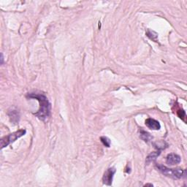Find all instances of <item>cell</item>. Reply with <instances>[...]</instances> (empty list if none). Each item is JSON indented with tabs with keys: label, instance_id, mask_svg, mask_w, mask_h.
Listing matches in <instances>:
<instances>
[{
	"label": "cell",
	"instance_id": "1",
	"mask_svg": "<svg viewBox=\"0 0 187 187\" xmlns=\"http://www.w3.org/2000/svg\"><path fill=\"white\" fill-rule=\"evenodd\" d=\"M28 97L29 98H33V99H36L40 102V109L36 113H35V116H37L42 121H45L48 119L50 115L51 104L45 96L40 94L32 93L29 94Z\"/></svg>",
	"mask_w": 187,
	"mask_h": 187
},
{
	"label": "cell",
	"instance_id": "2",
	"mask_svg": "<svg viewBox=\"0 0 187 187\" xmlns=\"http://www.w3.org/2000/svg\"><path fill=\"white\" fill-rule=\"evenodd\" d=\"M157 168L162 174L173 179H180L186 174V171L181 168L170 169L162 164H157Z\"/></svg>",
	"mask_w": 187,
	"mask_h": 187
},
{
	"label": "cell",
	"instance_id": "3",
	"mask_svg": "<svg viewBox=\"0 0 187 187\" xmlns=\"http://www.w3.org/2000/svg\"><path fill=\"white\" fill-rule=\"evenodd\" d=\"M26 131L25 130H20L19 131H16V132L12 133V134H10L8 135V136L4 137L3 138H2L1 142H0V144H1V148L2 149L5 148L8 145L15 142L17 139L24 136V135L26 134Z\"/></svg>",
	"mask_w": 187,
	"mask_h": 187
},
{
	"label": "cell",
	"instance_id": "4",
	"mask_svg": "<svg viewBox=\"0 0 187 187\" xmlns=\"http://www.w3.org/2000/svg\"><path fill=\"white\" fill-rule=\"evenodd\" d=\"M116 172L115 168H108L104 173L103 178H102V181L104 184L108 186H111L113 183V179L114 176V174Z\"/></svg>",
	"mask_w": 187,
	"mask_h": 187
},
{
	"label": "cell",
	"instance_id": "5",
	"mask_svg": "<svg viewBox=\"0 0 187 187\" xmlns=\"http://www.w3.org/2000/svg\"><path fill=\"white\" fill-rule=\"evenodd\" d=\"M181 161V157L175 153H170L166 158V162L169 165H175Z\"/></svg>",
	"mask_w": 187,
	"mask_h": 187
},
{
	"label": "cell",
	"instance_id": "6",
	"mask_svg": "<svg viewBox=\"0 0 187 187\" xmlns=\"http://www.w3.org/2000/svg\"><path fill=\"white\" fill-rule=\"evenodd\" d=\"M146 125L149 129L153 130H159L161 128V125H160L159 122L153 119H151V118L146 120Z\"/></svg>",
	"mask_w": 187,
	"mask_h": 187
},
{
	"label": "cell",
	"instance_id": "7",
	"mask_svg": "<svg viewBox=\"0 0 187 187\" xmlns=\"http://www.w3.org/2000/svg\"><path fill=\"white\" fill-rule=\"evenodd\" d=\"M8 115L10 116L11 121H12L13 123L17 124L18 122L19 121L20 114H19V112L16 110V109L12 108L11 110H9Z\"/></svg>",
	"mask_w": 187,
	"mask_h": 187
},
{
	"label": "cell",
	"instance_id": "8",
	"mask_svg": "<svg viewBox=\"0 0 187 187\" xmlns=\"http://www.w3.org/2000/svg\"><path fill=\"white\" fill-rule=\"evenodd\" d=\"M160 153H161V151L158 150L157 151H154V152H152L151 153H150L148 157L146 158V163L147 164H149L151 162H154L156 159H157V158L159 157L160 155Z\"/></svg>",
	"mask_w": 187,
	"mask_h": 187
},
{
	"label": "cell",
	"instance_id": "9",
	"mask_svg": "<svg viewBox=\"0 0 187 187\" xmlns=\"http://www.w3.org/2000/svg\"><path fill=\"white\" fill-rule=\"evenodd\" d=\"M140 137L146 142H150L151 140H152V139H153V137L151 136V135L149 134L148 132H147L144 130H140Z\"/></svg>",
	"mask_w": 187,
	"mask_h": 187
},
{
	"label": "cell",
	"instance_id": "10",
	"mask_svg": "<svg viewBox=\"0 0 187 187\" xmlns=\"http://www.w3.org/2000/svg\"><path fill=\"white\" fill-rule=\"evenodd\" d=\"M153 146L157 149L158 150L161 151V150H163V149H165L166 148H168V143L165 141H159V142H156L153 143Z\"/></svg>",
	"mask_w": 187,
	"mask_h": 187
},
{
	"label": "cell",
	"instance_id": "11",
	"mask_svg": "<svg viewBox=\"0 0 187 187\" xmlns=\"http://www.w3.org/2000/svg\"><path fill=\"white\" fill-rule=\"evenodd\" d=\"M146 35H147V36H148L149 37V38L151 39V40H154L155 42H157V37H158V35H157V33L154 32H153V31L148 30V32H147Z\"/></svg>",
	"mask_w": 187,
	"mask_h": 187
},
{
	"label": "cell",
	"instance_id": "12",
	"mask_svg": "<svg viewBox=\"0 0 187 187\" xmlns=\"http://www.w3.org/2000/svg\"><path fill=\"white\" fill-rule=\"evenodd\" d=\"M100 140H101V142L103 143V145L104 146L106 147H110V140H109V138H108L107 137H100Z\"/></svg>",
	"mask_w": 187,
	"mask_h": 187
},
{
	"label": "cell",
	"instance_id": "13",
	"mask_svg": "<svg viewBox=\"0 0 187 187\" xmlns=\"http://www.w3.org/2000/svg\"><path fill=\"white\" fill-rule=\"evenodd\" d=\"M3 61H4V57H3V54H1V64H3Z\"/></svg>",
	"mask_w": 187,
	"mask_h": 187
},
{
	"label": "cell",
	"instance_id": "14",
	"mask_svg": "<svg viewBox=\"0 0 187 187\" xmlns=\"http://www.w3.org/2000/svg\"><path fill=\"white\" fill-rule=\"evenodd\" d=\"M153 186V184H146L145 186Z\"/></svg>",
	"mask_w": 187,
	"mask_h": 187
}]
</instances>
